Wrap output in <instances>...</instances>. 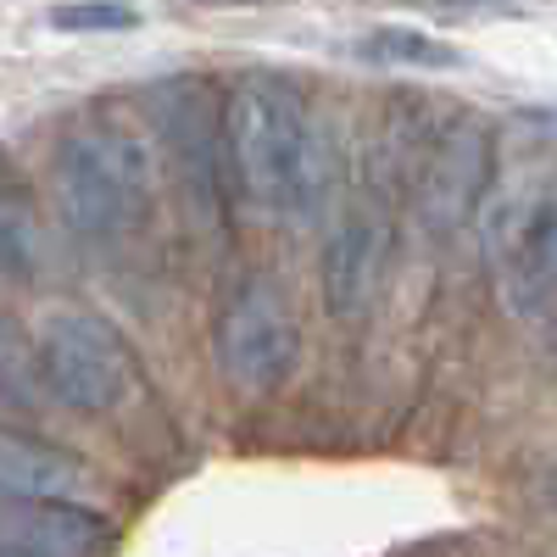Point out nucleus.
<instances>
[{
	"label": "nucleus",
	"instance_id": "8",
	"mask_svg": "<svg viewBox=\"0 0 557 557\" xmlns=\"http://www.w3.org/2000/svg\"><path fill=\"white\" fill-rule=\"evenodd\" d=\"M107 519L78 502H39V496H0V546L28 557H101Z\"/></svg>",
	"mask_w": 557,
	"mask_h": 557
},
{
	"label": "nucleus",
	"instance_id": "4",
	"mask_svg": "<svg viewBox=\"0 0 557 557\" xmlns=\"http://www.w3.org/2000/svg\"><path fill=\"white\" fill-rule=\"evenodd\" d=\"M39 368H45L51 396L67 401L73 412H112L134 380V357L123 335L101 312H84V307H62L45 318Z\"/></svg>",
	"mask_w": 557,
	"mask_h": 557
},
{
	"label": "nucleus",
	"instance_id": "5",
	"mask_svg": "<svg viewBox=\"0 0 557 557\" xmlns=\"http://www.w3.org/2000/svg\"><path fill=\"white\" fill-rule=\"evenodd\" d=\"M218 368L228 385H240L251 396L273 391L296 368V318L268 278H251L228 301V312L218 323Z\"/></svg>",
	"mask_w": 557,
	"mask_h": 557
},
{
	"label": "nucleus",
	"instance_id": "13",
	"mask_svg": "<svg viewBox=\"0 0 557 557\" xmlns=\"http://www.w3.org/2000/svg\"><path fill=\"white\" fill-rule=\"evenodd\" d=\"M45 251L39 212L17 184H0V278H34Z\"/></svg>",
	"mask_w": 557,
	"mask_h": 557
},
{
	"label": "nucleus",
	"instance_id": "10",
	"mask_svg": "<svg viewBox=\"0 0 557 557\" xmlns=\"http://www.w3.org/2000/svg\"><path fill=\"white\" fill-rule=\"evenodd\" d=\"M89 485L84 462L62 446L34 435L0 430V496H39V502H78Z\"/></svg>",
	"mask_w": 557,
	"mask_h": 557
},
{
	"label": "nucleus",
	"instance_id": "15",
	"mask_svg": "<svg viewBox=\"0 0 557 557\" xmlns=\"http://www.w3.org/2000/svg\"><path fill=\"white\" fill-rule=\"evenodd\" d=\"M0 557H28V552H12V546H0Z\"/></svg>",
	"mask_w": 557,
	"mask_h": 557
},
{
	"label": "nucleus",
	"instance_id": "6",
	"mask_svg": "<svg viewBox=\"0 0 557 557\" xmlns=\"http://www.w3.org/2000/svg\"><path fill=\"white\" fill-rule=\"evenodd\" d=\"M485 190H491V134L474 117H462L424 157V173H418V223L446 240L480 212Z\"/></svg>",
	"mask_w": 557,
	"mask_h": 557
},
{
	"label": "nucleus",
	"instance_id": "16",
	"mask_svg": "<svg viewBox=\"0 0 557 557\" xmlns=\"http://www.w3.org/2000/svg\"><path fill=\"white\" fill-rule=\"evenodd\" d=\"M552 496H557V485H552Z\"/></svg>",
	"mask_w": 557,
	"mask_h": 557
},
{
	"label": "nucleus",
	"instance_id": "14",
	"mask_svg": "<svg viewBox=\"0 0 557 557\" xmlns=\"http://www.w3.org/2000/svg\"><path fill=\"white\" fill-rule=\"evenodd\" d=\"M51 28L62 34H96V28H139V12L123 0H73L51 12Z\"/></svg>",
	"mask_w": 557,
	"mask_h": 557
},
{
	"label": "nucleus",
	"instance_id": "11",
	"mask_svg": "<svg viewBox=\"0 0 557 557\" xmlns=\"http://www.w3.org/2000/svg\"><path fill=\"white\" fill-rule=\"evenodd\" d=\"M45 396H51V385H45V368H39V346L12 318H0V407L34 412Z\"/></svg>",
	"mask_w": 557,
	"mask_h": 557
},
{
	"label": "nucleus",
	"instance_id": "2",
	"mask_svg": "<svg viewBox=\"0 0 557 557\" xmlns=\"http://www.w3.org/2000/svg\"><path fill=\"white\" fill-rule=\"evenodd\" d=\"M57 212L84 240H123L151 218V151L128 128H78L51 162Z\"/></svg>",
	"mask_w": 557,
	"mask_h": 557
},
{
	"label": "nucleus",
	"instance_id": "7",
	"mask_svg": "<svg viewBox=\"0 0 557 557\" xmlns=\"http://www.w3.org/2000/svg\"><path fill=\"white\" fill-rule=\"evenodd\" d=\"M385 268H391V223H385V212H374V207L346 212L330 228L323 257H318L323 307H330L341 323H357L368 307H374V296L385 285Z\"/></svg>",
	"mask_w": 557,
	"mask_h": 557
},
{
	"label": "nucleus",
	"instance_id": "9",
	"mask_svg": "<svg viewBox=\"0 0 557 557\" xmlns=\"http://www.w3.org/2000/svg\"><path fill=\"white\" fill-rule=\"evenodd\" d=\"M151 101H157V128L168 134V146H173L184 178H190V190L207 207H218L228 157H223V123L207 107V89L201 84H162Z\"/></svg>",
	"mask_w": 557,
	"mask_h": 557
},
{
	"label": "nucleus",
	"instance_id": "1",
	"mask_svg": "<svg viewBox=\"0 0 557 557\" xmlns=\"http://www.w3.org/2000/svg\"><path fill=\"white\" fill-rule=\"evenodd\" d=\"M223 157L240 190L268 207L312 218L335 184V151L301 101V89L278 73H246L223 107Z\"/></svg>",
	"mask_w": 557,
	"mask_h": 557
},
{
	"label": "nucleus",
	"instance_id": "3",
	"mask_svg": "<svg viewBox=\"0 0 557 557\" xmlns=\"http://www.w3.org/2000/svg\"><path fill=\"white\" fill-rule=\"evenodd\" d=\"M480 240L496 296L513 318H535L557 296V178H519L485 190Z\"/></svg>",
	"mask_w": 557,
	"mask_h": 557
},
{
	"label": "nucleus",
	"instance_id": "12",
	"mask_svg": "<svg viewBox=\"0 0 557 557\" xmlns=\"http://www.w3.org/2000/svg\"><path fill=\"white\" fill-rule=\"evenodd\" d=\"M357 57L362 62H380V67H424V73H451L462 67V57L451 51L446 39H430L418 28H374L357 39Z\"/></svg>",
	"mask_w": 557,
	"mask_h": 557
}]
</instances>
